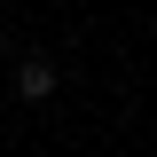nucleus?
<instances>
[{"mask_svg": "<svg viewBox=\"0 0 157 157\" xmlns=\"http://www.w3.org/2000/svg\"><path fill=\"white\" fill-rule=\"evenodd\" d=\"M16 94H24V102H47V94H55V63L24 55V63H16Z\"/></svg>", "mask_w": 157, "mask_h": 157, "instance_id": "nucleus-1", "label": "nucleus"}, {"mask_svg": "<svg viewBox=\"0 0 157 157\" xmlns=\"http://www.w3.org/2000/svg\"><path fill=\"white\" fill-rule=\"evenodd\" d=\"M0 63H8V39H0Z\"/></svg>", "mask_w": 157, "mask_h": 157, "instance_id": "nucleus-2", "label": "nucleus"}]
</instances>
